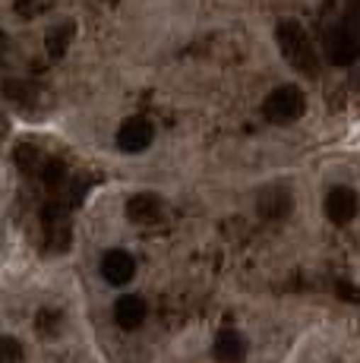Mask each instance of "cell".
I'll use <instances>...</instances> for the list:
<instances>
[{
	"label": "cell",
	"instance_id": "obj_1",
	"mask_svg": "<svg viewBox=\"0 0 360 363\" xmlns=\"http://www.w3.org/2000/svg\"><path fill=\"white\" fill-rule=\"evenodd\" d=\"M279 48L281 54H285V60L294 69H300V73L307 76H316L320 73V60H316V51H313V41H310V35L303 32L300 23H294V19H285V23H279Z\"/></svg>",
	"mask_w": 360,
	"mask_h": 363
},
{
	"label": "cell",
	"instance_id": "obj_2",
	"mask_svg": "<svg viewBox=\"0 0 360 363\" xmlns=\"http://www.w3.org/2000/svg\"><path fill=\"white\" fill-rule=\"evenodd\" d=\"M303 111H307V99H303V92L297 86H279L266 99V104H262V114H266V121L269 123H279V127L300 121Z\"/></svg>",
	"mask_w": 360,
	"mask_h": 363
},
{
	"label": "cell",
	"instance_id": "obj_3",
	"mask_svg": "<svg viewBox=\"0 0 360 363\" xmlns=\"http://www.w3.org/2000/svg\"><path fill=\"white\" fill-rule=\"evenodd\" d=\"M322 41H325V57H329L335 67H351L357 60V38H354V29H351L348 23L329 26L322 35Z\"/></svg>",
	"mask_w": 360,
	"mask_h": 363
},
{
	"label": "cell",
	"instance_id": "obj_4",
	"mask_svg": "<svg viewBox=\"0 0 360 363\" xmlns=\"http://www.w3.org/2000/svg\"><path fill=\"white\" fill-rule=\"evenodd\" d=\"M152 139H155V127H152V121H145V117H130V121H123L120 130H117V145H120V152H127V155L145 152L152 145Z\"/></svg>",
	"mask_w": 360,
	"mask_h": 363
},
{
	"label": "cell",
	"instance_id": "obj_5",
	"mask_svg": "<svg viewBox=\"0 0 360 363\" xmlns=\"http://www.w3.org/2000/svg\"><path fill=\"white\" fill-rule=\"evenodd\" d=\"M133 275H136V259L127 250H108V253L101 256V278H105L108 284L123 288V284L133 281Z\"/></svg>",
	"mask_w": 360,
	"mask_h": 363
},
{
	"label": "cell",
	"instance_id": "obj_6",
	"mask_svg": "<svg viewBox=\"0 0 360 363\" xmlns=\"http://www.w3.org/2000/svg\"><path fill=\"white\" fill-rule=\"evenodd\" d=\"M325 215L332 225H351L357 218V193L351 186H332L325 196Z\"/></svg>",
	"mask_w": 360,
	"mask_h": 363
},
{
	"label": "cell",
	"instance_id": "obj_7",
	"mask_svg": "<svg viewBox=\"0 0 360 363\" xmlns=\"http://www.w3.org/2000/svg\"><path fill=\"white\" fill-rule=\"evenodd\" d=\"M145 313H149V306H145V300L140 294H123L120 300L114 303V319L120 329L133 332L140 329V325L145 323Z\"/></svg>",
	"mask_w": 360,
	"mask_h": 363
},
{
	"label": "cell",
	"instance_id": "obj_8",
	"mask_svg": "<svg viewBox=\"0 0 360 363\" xmlns=\"http://www.w3.org/2000/svg\"><path fill=\"white\" fill-rule=\"evenodd\" d=\"M212 354H215L218 363H240L247 357V338L234 329L218 332L215 345H212Z\"/></svg>",
	"mask_w": 360,
	"mask_h": 363
},
{
	"label": "cell",
	"instance_id": "obj_9",
	"mask_svg": "<svg viewBox=\"0 0 360 363\" xmlns=\"http://www.w3.org/2000/svg\"><path fill=\"white\" fill-rule=\"evenodd\" d=\"M127 215L130 221H140V225H149L162 215V199L155 193H136L133 199L127 202Z\"/></svg>",
	"mask_w": 360,
	"mask_h": 363
},
{
	"label": "cell",
	"instance_id": "obj_10",
	"mask_svg": "<svg viewBox=\"0 0 360 363\" xmlns=\"http://www.w3.org/2000/svg\"><path fill=\"white\" fill-rule=\"evenodd\" d=\"M259 212L266 215V218H285V215L291 212V193L281 190V186H269V190L259 193Z\"/></svg>",
	"mask_w": 360,
	"mask_h": 363
},
{
	"label": "cell",
	"instance_id": "obj_11",
	"mask_svg": "<svg viewBox=\"0 0 360 363\" xmlns=\"http://www.w3.org/2000/svg\"><path fill=\"white\" fill-rule=\"evenodd\" d=\"M73 38V23H64V26H54L51 32H47V54L51 57H64L67 45H70Z\"/></svg>",
	"mask_w": 360,
	"mask_h": 363
},
{
	"label": "cell",
	"instance_id": "obj_12",
	"mask_svg": "<svg viewBox=\"0 0 360 363\" xmlns=\"http://www.w3.org/2000/svg\"><path fill=\"white\" fill-rule=\"evenodd\" d=\"M41 180H45L51 190H57L60 184L67 180V164L57 162V158H51V162H45V167H41Z\"/></svg>",
	"mask_w": 360,
	"mask_h": 363
},
{
	"label": "cell",
	"instance_id": "obj_13",
	"mask_svg": "<svg viewBox=\"0 0 360 363\" xmlns=\"http://www.w3.org/2000/svg\"><path fill=\"white\" fill-rule=\"evenodd\" d=\"M0 363H23V345L13 335L0 338Z\"/></svg>",
	"mask_w": 360,
	"mask_h": 363
},
{
	"label": "cell",
	"instance_id": "obj_14",
	"mask_svg": "<svg viewBox=\"0 0 360 363\" xmlns=\"http://www.w3.org/2000/svg\"><path fill=\"white\" fill-rule=\"evenodd\" d=\"M4 92L10 95L13 101H23V104H29L32 99H35V89H32V86H26V82H6V86H4Z\"/></svg>",
	"mask_w": 360,
	"mask_h": 363
},
{
	"label": "cell",
	"instance_id": "obj_15",
	"mask_svg": "<svg viewBox=\"0 0 360 363\" xmlns=\"http://www.w3.org/2000/svg\"><path fill=\"white\" fill-rule=\"evenodd\" d=\"M38 158H41L38 149H35V145H29V143H23V145L16 149V162H19V167H23V171H29V167L35 164Z\"/></svg>",
	"mask_w": 360,
	"mask_h": 363
},
{
	"label": "cell",
	"instance_id": "obj_16",
	"mask_svg": "<svg viewBox=\"0 0 360 363\" xmlns=\"http://www.w3.org/2000/svg\"><path fill=\"white\" fill-rule=\"evenodd\" d=\"M4 51H6V35L0 32V57H4Z\"/></svg>",
	"mask_w": 360,
	"mask_h": 363
}]
</instances>
